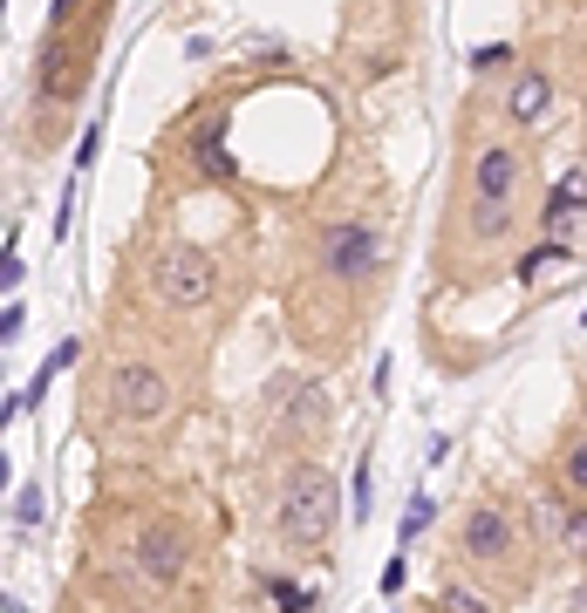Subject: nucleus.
Here are the masks:
<instances>
[{
  "mask_svg": "<svg viewBox=\"0 0 587 613\" xmlns=\"http://www.w3.org/2000/svg\"><path fill=\"white\" fill-rule=\"evenodd\" d=\"M520 225H526V204H492V198H464L451 204L444 239H438V266L464 286H485L492 273L520 266Z\"/></svg>",
  "mask_w": 587,
  "mask_h": 613,
  "instance_id": "1",
  "label": "nucleus"
},
{
  "mask_svg": "<svg viewBox=\"0 0 587 613\" xmlns=\"http://www.w3.org/2000/svg\"><path fill=\"white\" fill-rule=\"evenodd\" d=\"M451 566L472 580L526 586V518L505 498H472L451 525Z\"/></svg>",
  "mask_w": 587,
  "mask_h": 613,
  "instance_id": "2",
  "label": "nucleus"
},
{
  "mask_svg": "<svg viewBox=\"0 0 587 613\" xmlns=\"http://www.w3.org/2000/svg\"><path fill=\"white\" fill-rule=\"evenodd\" d=\"M533 184V150L513 137L505 123H464L458 137V191L464 198H492V204H526Z\"/></svg>",
  "mask_w": 587,
  "mask_h": 613,
  "instance_id": "3",
  "label": "nucleus"
},
{
  "mask_svg": "<svg viewBox=\"0 0 587 613\" xmlns=\"http://www.w3.org/2000/svg\"><path fill=\"white\" fill-rule=\"evenodd\" d=\"M96 402L109 409V423H124V430H158V423H171V409H178V382H171V368L158 355L124 348V355L103 361Z\"/></svg>",
  "mask_w": 587,
  "mask_h": 613,
  "instance_id": "4",
  "label": "nucleus"
},
{
  "mask_svg": "<svg viewBox=\"0 0 587 613\" xmlns=\"http://www.w3.org/2000/svg\"><path fill=\"white\" fill-rule=\"evenodd\" d=\"M144 300L158 314H171V320L206 314L219 300V260L206 253V245H191V239H158L150 260H144Z\"/></svg>",
  "mask_w": 587,
  "mask_h": 613,
  "instance_id": "5",
  "label": "nucleus"
},
{
  "mask_svg": "<svg viewBox=\"0 0 587 613\" xmlns=\"http://www.w3.org/2000/svg\"><path fill=\"white\" fill-rule=\"evenodd\" d=\"M116 566H124V580L137 593H171L185 572H191V531L185 518L171 511H144L116 531Z\"/></svg>",
  "mask_w": 587,
  "mask_h": 613,
  "instance_id": "6",
  "label": "nucleus"
},
{
  "mask_svg": "<svg viewBox=\"0 0 587 613\" xmlns=\"http://www.w3.org/2000/svg\"><path fill=\"white\" fill-rule=\"evenodd\" d=\"M382 266H389V239L376 219L348 212V219H328L315 232V279L335 286V294H369L382 279Z\"/></svg>",
  "mask_w": 587,
  "mask_h": 613,
  "instance_id": "7",
  "label": "nucleus"
},
{
  "mask_svg": "<svg viewBox=\"0 0 587 613\" xmlns=\"http://www.w3.org/2000/svg\"><path fill=\"white\" fill-rule=\"evenodd\" d=\"M281 518V546L287 552H322L328 539H335V525H342V490H335V477H328V464H315V457H301L287 477H281V505H273Z\"/></svg>",
  "mask_w": 587,
  "mask_h": 613,
  "instance_id": "8",
  "label": "nucleus"
},
{
  "mask_svg": "<svg viewBox=\"0 0 587 613\" xmlns=\"http://www.w3.org/2000/svg\"><path fill=\"white\" fill-rule=\"evenodd\" d=\"M96 68V28H49L34 49V109H69L83 103V82Z\"/></svg>",
  "mask_w": 587,
  "mask_h": 613,
  "instance_id": "9",
  "label": "nucleus"
},
{
  "mask_svg": "<svg viewBox=\"0 0 587 613\" xmlns=\"http://www.w3.org/2000/svg\"><path fill=\"white\" fill-rule=\"evenodd\" d=\"M485 109L505 123V130H539L546 109H554V75H546L539 62H513V68L492 82Z\"/></svg>",
  "mask_w": 587,
  "mask_h": 613,
  "instance_id": "10",
  "label": "nucleus"
},
{
  "mask_svg": "<svg viewBox=\"0 0 587 613\" xmlns=\"http://www.w3.org/2000/svg\"><path fill=\"white\" fill-rule=\"evenodd\" d=\"M539 531L554 539V552H567L574 566H587V498H567V490L554 484L539 498Z\"/></svg>",
  "mask_w": 587,
  "mask_h": 613,
  "instance_id": "11",
  "label": "nucleus"
},
{
  "mask_svg": "<svg viewBox=\"0 0 587 613\" xmlns=\"http://www.w3.org/2000/svg\"><path fill=\"white\" fill-rule=\"evenodd\" d=\"M580 219H587V171H560V184L539 204V239H567L574 245Z\"/></svg>",
  "mask_w": 587,
  "mask_h": 613,
  "instance_id": "12",
  "label": "nucleus"
},
{
  "mask_svg": "<svg viewBox=\"0 0 587 613\" xmlns=\"http://www.w3.org/2000/svg\"><path fill=\"white\" fill-rule=\"evenodd\" d=\"M554 484L567 490V498H587V423H574L554 450Z\"/></svg>",
  "mask_w": 587,
  "mask_h": 613,
  "instance_id": "13",
  "label": "nucleus"
},
{
  "mask_svg": "<svg viewBox=\"0 0 587 613\" xmlns=\"http://www.w3.org/2000/svg\"><path fill=\"white\" fill-rule=\"evenodd\" d=\"M438 613H499V606H492V593L472 580V572H464V580H444L438 586Z\"/></svg>",
  "mask_w": 587,
  "mask_h": 613,
  "instance_id": "14",
  "label": "nucleus"
},
{
  "mask_svg": "<svg viewBox=\"0 0 587 613\" xmlns=\"http://www.w3.org/2000/svg\"><path fill=\"white\" fill-rule=\"evenodd\" d=\"M567 253H574L567 239H539L533 253H520V266H513V273H520V286H533V279H539L546 266H554V260H567Z\"/></svg>",
  "mask_w": 587,
  "mask_h": 613,
  "instance_id": "15",
  "label": "nucleus"
},
{
  "mask_svg": "<svg viewBox=\"0 0 587 613\" xmlns=\"http://www.w3.org/2000/svg\"><path fill=\"white\" fill-rule=\"evenodd\" d=\"M423 525H430V498H410V511H403V525H397V546L410 552V539H423Z\"/></svg>",
  "mask_w": 587,
  "mask_h": 613,
  "instance_id": "16",
  "label": "nucleus"
},
{
  "mask_svg": "<svg viewBox=\"0 0 587 613\" xmlns=\"http://www.w3.org/2000/svg\"><path fill=\"white\" fill-rule=\"evenodd\" d=\"M14 525H21V531L42 525V490H34V484H28V490H14Z\"/></svg>",
  "mask_w": 587,
  "mask_h": 613,
  "instance_id": "17",
  "label": "nucleus"
},
{
  "mask_svg": "<svg viewBox=\"0 0 587 613\" xmlns=\"http://www.w3.org/2000/svg\"><path fill=\"white\" fill-rule=\"evenodd\" d=\"M369 518V464H356V525Z\"/></svg>",
  "mask_w": 587,
  "mask_h": 613,
  "instance_id": "18",
  "label": "nucleus"
},
{
  "mask_svg": "<svg viewBox=\"0 0 587 613\" xmlns=\"http://www.w3.org/2000/svg\"><path fill=\"white\" fill-rule=\"evenodd\" d=\"M0 335L21 341V300H8V314H0Z\"/></svg>",
  "mask_w": 587,
  "mask_h": 613,
  "instance_id": "19",
  "label": "nucleus"
}]
</instances>
